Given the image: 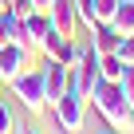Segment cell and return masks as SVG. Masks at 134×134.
Returning a JSON list of instances; mask_svg holds the SVG:
<instances>
[{
    "label": "cell",
    "instance_id": "1",
    "mask_svg": "<svg viewBox=\"0 0 134 134\" xmlns=\"http://www.w3.org/2000/svg\"><path fill=\"white\" fill-rule=\"evenodd\" d=\"M87 103H95V110L103 114V122H107L110 130H118V134H130V130H134V107L126 103V95H122V83H114V79H103Z\"/></svg>",
    "mask_w": 134,
    "mask_h": 134
},
{
    "label": "cell",
    "instance_id": "4",
    "mask_svg": "<svg viewBox=\"0 0 134 134\" xmlns=\"http://www.w3.org/2000/svg\"><path fill=\"white\" fill-rule=\"evenodd\" d=\"M99 83H103V71H99V51H91V43H87L83 63H79V67H71V91H79L83 99H91Z\"/></svg>",
    "mask_w": 134,
    "mask_h": 134
},
{
    "label": "cell",
    "instance_id": "11",
    "mask_svg": "<svg viewBox=\"0 0 134 134\" xmlns=\"http://www.w3.org/2000/svg\"><path fill=\"white\" fill-rule=\"evenodd\" d=\"M110 24L118 28V36H134V0H118Z\"/></svg>",
    "mask_w": 134,
    "mask_h": 134
},
{
    "label": "cell",
    "instance_id": "7",
    "mask_svg": "<svg viewBox=\"0 0 134 134\" xmlns=\"http://www.w3.org/2000/svg\"><path fill=\"white\" fill-rule=\"evenodd\" d=\"M47 20H51V28H55V32L75 36V32H79V12H75V0H51Z\"/></svg>",
    "mask_w": 134,
    "mask_h": 134
},
{
    "label": "cell",
    "instance_id": "14",
    "mask_svg": "<svg viewBox=\"0 0 134 134\" xmlns=\"http://www.w3.org/2000/svg\"><path fill=\"white\" fill-rule=\"evenodd\" d=\"M79 12V28H95V0H75Z\"/></svg>",
    "mask_w": 134,
    "mask_h": 134
},
{
    "label": "cell",
    "instance_id": "6",
    "mask_svg": "<svg viewBox=\"0 0 134 134\" xmlns=\"http://www.w3.org/2000/svg\"><path fill=\"white\" fill-rule=\"evenodd\" d=\"M40 75H43V95H47V107L71 87V67L59 63V59H47V67H40Z\"/></svg>",
    "mask_w": 134,
    "mask_h": 134
},
{
    "label": "cell",
    "instance_id": "22",
    "mask_svg": "<svg viewBox=\"0 0 134 134\" xmlns=\"http://www.w3.org/2000/svg\"><path fill=\"white\" fill-rule=\"evenodd\" d=\"M107 134H118V130H107Z\"/></svg>",
    "mask_w": 134,
    "mask_h": 134
},
{
    "label": "cell",
    "instance_id": "8",
    "mask_svg": "<svg viewBox=\"0 0 134 134\" xmlns=\"http://www.w3.org/2000/svg\"><path fill=\"white\" fill-rule=\"evenodd\" d=\"M118 28L114 24H95L91 28V36H87V43H91V51H99V55H110V51H118Z\"/></svg>",
    "mask_w": 134,
    "mask_h": 134
},
{
    "label": "cell",
    "instance_id": "3",
    "mask_svg": "<svg viewBox=\"0 0 134 134\" xmlns=\"http://www.w3.org/2000/svg\"><path fill=\"white\" fill-rule=\"evenodd\" d=\"M12 91H16V99H20V107L24 110H32V114H43L47 110V95H43V75L36 71V67H28V71L12 83Z\"/></svg>",
    "mask_w": 134,
    "mask_h": 134
},
{
    "label": "cell",
    "instance_id": "9",
    "mask_svg": "<svg viewBox=\"0 0 134 134\" xmlns=\"http://www.w3.org/2000/svg\"><path fill=\"white\" fill-rule=\"evenodd\" d=\"M47 32H51L47 12H32V16H24V36H28V47H32V51H40V43L47 40Z\"/></svg>",
    "mask_w": 134,
    "mask_h": 134
},
{
    "label": "cell",
    "instance_id": "18",
    "mask_svg": "<svg viewBox=\"0 0 134 134\" xmlns=\"http://www.w3.org/2000/svg\"><path fill=\"white\" fill-rule=\"evenodd\" d=\"M32 4H36V12H47V8H51V0H32Z\"/></svg>",
    "mask_w": 134,
    "mask_h": 134
},
{
    "label": "cell",
    "instance_id": "2",
    "mask_svg": "<svg viewBox=\"0 0 134 134\" xmlns=\"http://www.w3.org/2000/svg\"><path fill=\"white\" fill-rule=\"evenodd\" d=\"M51 118H55V126H59L63 134H79V130H83V118H87V99H83L79 91L67 87V91L51 103Z\"/></svg>",
    "mask_w": 134,
    "mask_h": 134
},
{
    "label": "cell",
    "instance_id": "19",
    "mask_svg": "<svg viewBox=\"0 0 134 134\" xmlns=\"http://www.w3.org/2000/svg\"><path fill=\"white\" fill-rule=\"evenodd\" d=\"M20 134H40V130H28V126H20Z\"/></svg>",
    "mask_w": 134,
    "mask_h": 134
},
{
    "label": "cell",
    "instance_id": "10",
    "mask_svg": "<svg viewBox=\"0 0 134 134\" xmlns=\"http://www.w3.org/2000/svg\"><path fill=\"white\" fill-rule=\"evenodd\" d=\"M0 43H24L28 47V36H24V20L12 16V12H0ZM32 51V47H28Z\"/></svg>",
    "mask_w": 134,
    "mask_h": 134
},
{
    "label": "cell",
    "instance_id": "13",
    "mask_svg": "<svg viewBox=\"0 0 134 134\" xmlns=\"http://www.w3.org/2000/svg\"><path fill=\"white\" fill-rule=\"evenodd\" d=\"M114 8H118V0H95V24H110Z\"/></svg>",
    "mask_w": 134,
    "mask_h": 134
},
{
    "label": "cell",
    "instance_id": "17",
    "mask_svg": "<svg viewBox=\"0 0 134 134\" xmlns=\"http://www.w3.org/2000/svg\"><path fill=\"white\" fill-rule=\"evenodd\" d=\"M118 83H122V95H126V103L134 107V67H122V79H118Z\"/></svg>",
    "mask_w": 134,
    "mask_h": 134
},
{
    "label": "cell",
    "instance_id": "20",
    "mask_svg": "<svg viewBox=\"0 0 134 134\" xmlns=\"http://www.w3.org/2000/svg\"><path fill=\"white\" fill-rule=\"evenodd\" d=\"M0 12H8V0H0Z\"/></svg>",
    "mask_w": 134,
    "mask_h": 134
},
{
    "label": "cell",
    "instance_id": "16",
    "mask_svg": "<svg viewBox=\"0 0 134 134\" xmlns=\"http://www.w3.org/2000/svg\"><path fill=\"white\" fill-rule=\"evenodd\" d=\"M0 134H16V114L4 99H0Z\"/></svg>",
    "mask_w": 134,
    "mask_h": 134
},
{
    "label": "cell",
    "instance_id": "21",
    "mask_svg": "<svg viewBox=\"0 0 134 134\" xmlns=\"http://www.w3.org/2000/svg\"><path fill=\"white\" fill-rule=\"evenodd\" d=\"M0 99H4V79H0Z\"/></svg>",
    "mask_w": 134,
    "mask_h": 134
},
{
    "label": "cell",
    "instance_id": "12",
    "mask_svg": "<svg viewBox=\"0 0 134 134\" xmlns=\"http://www.w3.org/2000/svg\"><path fill=\"white\" fill-rule=\"evenodd\" d=\"M99 71H103V79H114V83H118V79H122V59H118L114 51H110V55H99Z\"/></svg>",
    "mask_w": 134,
    "mask_h": 134
},
{
    "label": "cell",
    "instance_id": "15",
    "mask_svg": "<svg viewBox=\"0 0 134 134\" xmlns=\"http://www.w3.org/2000/svg\"><path fill=\"white\" fill-rule=\"evenodd\" d=\"M118 59H122V67H134V36H122L118 40V51H114Z\"/></svg>",
    "mask_w": 134,
    "mask_h": 134
},
{
    "label": "cell",
    "instance_id": "5",
    "mask_svg": "<svg viewBox=\"0 0 134 134\" xmlns=\"http://www.w3.org/2000/svg\"><path fill=\"white\" fill-rule=\"evenodd\" d=\"M28 67H32V51L24 43H0V79H4V87H12Z\"/></svg>",
    "mask_w": 134,
    "mask_h": 134
}]
</instances>
